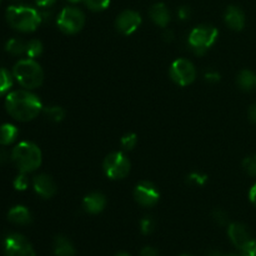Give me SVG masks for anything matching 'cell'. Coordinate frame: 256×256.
<instances>
[{
    "instance_id": "obj_1",
    "label": "cell",
    "mask_w": 256,
    "mask_h": 256,
    "mask_svg": "<svg viewBox=\"0 0 256 256\" xmlns=\"http://www.w3.org/2000/svg\"><path fill=\"white\" fill-rule=\"evenodd\" d=\"M5 108L12 118L18 122H30L40 114L42 109L39 98L28 90H15L8 94Z\"/></svg>"
},
{
    "instance_id": "obj_2",
    "label": "cell",
    "mask_w": 256,
    "mask_h": 256,
    "mask_svg": "<svg viewBox=\"0 0 256 256\" xmlns=\"http://www.w3.org/2000/svg\"><path fill=\"white\" fill-rule=\"evenodd\" d=\"M6 22L16 32H32L38 29L42 20L40 12L34 8L12 5L6 10Z\"/></svg>"
},
{
    "instance_id": "obj_3",
    "label": "cell",
    "mask_w": 256,
    "mask_h": 256,
    "mask_svg": "<svg viewBox=\"0 0 256 256\" xmlns=\"http://www.w3.org/2000/svg\"><path fill=\"white\" fill-rule=\"evenodd\" d=\"M12 160L20 172H32L42 165V152L32 142H22L12 149Z\"/></svg>"
},
{
    "instance_id": "obj_4",
    "label": "cell",
    "mask_w": 256,
    "mask_h": 256,
    "mask_svg": "<svg viewBox=\"0 0 256 256\" xmlns=\"http://www.w3.org/2000/svg\"><path fill=\"white\" fill-rule=\"evenodd\" d=\"M12 75L16 79V82L28 90L42 86V82H44V72H42V66L34 59H30V58L19 60L14 65Z\"/></svg>"
},
{
    "instance_id": "obj_5",
    "label": "cell",
    "mask_w": 256,
    "mask_h": 256,
    "mask_svg": "<svg viewBox=\"0 0 256 256\" xmlns=\"http://www.w3.org/2000/svg\"><path fill=\"white\" fill-rule=\"evenodd\" d=\"M218 35H219V32L212 25H199V26L194 28L190 32L189 44L195 52V54L202 55L216 42Z\"/></svg>"
},
{
    "instance_id": "obj_6",
    "label": "cell",
    "mask_w": 256,
    "mask_h": 256,
    "mask_svg": "<svg viewBox=\"0 0 256 256\" xmlns=\"http://www.w3.org/2000/svg\"><path fill=\"white\" fill-rule=\"evenodd\" d=\"M84 12L75 6L64 8L58 18V26L65 34H76L84 28Z\"/></svg>"
},
{
    "instance_id": "obj_7",
    "label": "cell",
    "mask_w": 256,
    "mask_h": 256,
    "mask_svg": "<svg viewBox=\"0 0 256 256\" xmlns=\"http://www.w3.org/2000/svg\"><path fill=\"white\" fill-rule=\"evenodd\" d=\"M102 169L109 179H124L130 172V162L126 155L120 152H115L105 158L102 162Z\"/></svg>"
},
{
    "instance_id": "obj_8",
    "label": "cell",
    "mask_w": 256,
    "mask_h": 256,
    "mask_svg": "<svg viewBox=\"0 0 256 256\" xmlns=\"http://www.w3.org/2000/svg\"><path fill=\"white\" fill-rule=\"evenodd\" d=\"M5 256H35L34 248L22 234L12 232L4 239Z\"/></svg>"
},
{
    "instance_id": "obj_9",
    "label": "cell",
    "mask_w": 256,
    "mask_h": 256,
    "mask_svg": "<svg viewBox=\"0 0 256 256\" xmlns=\"http://www.w3.org/2000/svg\"><path fill=\"white\" fill-rule=\"evenodd\" d=\"M170 76L178 85L186 86L194 82L196 78V69L188 59H178L170 66Z\"/></svg>"
},
{
    "instance_id": "obj_10",
    "label": "cell",
    "mask_w": 256,
    "mask_h": 256,
    "mask_svg": "<svg viewBox=\"0 0 256 256\" xmlns=\"http://www.w3.org/2000/svg\"><path fill=\"white\" fill-rule=\"evenodd\" d=\"M135 202L145 208L154 206L159 202L160 192L152 182H142L135 186L134 190Z\"/></svg>"
},
{
    "instance_id": "obj_11",
    "label": "cell",
    "mask_w": 256,
    "mask_h": 256,
    "mask_svg": "<svg viewBox=\"0 0 256 256\" xmlns=\"http://www.w3.org/2000/svg\"><path fill=\"white\" fill-rule=\"evenodd\" d=\"M142 24V16L135 10H124L118 15L115 20V28L122 35H130L136 32Z\"/></svg>"
},
{
    "instance_id": "obj_12",
    "label": "cell",
    "mask_w": 256,
    "mask_h": 256,
    "mask_svg": "<svg viewBox=\"0 0 256 256\" xmlns=\"http://www.w3.org/2000/svg\"><path fill=\"white\" fill-rule=\"evenodd\" d=\"M32 188L35 192L44 199H50L54 196L58 192L56 182L52 180V176L46 174H39L32 179Z\"/></svg>"
},
{
    "instance_id": "obj_13",
    "label": "cell",
    "mask_w": 256,
    "mask_h": 256,
    "mask_svg": "<svg viewBox=\"0 0 256 256\" xmlns=\"http://www.w3.org/2000/svg\"><path fill=\"white\" fill-rule=\"evenodd\" d=\"M228 235H229L232 244L240 250L252 240L249 230L242 222H232V224H230L229 228H228Z\"/></svg>"
},
{
    "instance_id": "obj_14",
    "label": "cell",
    "mask_w": 256,
    "mask_h": 256,
    "mask_svg": "<svg viewBox=\"0 0 256 256\" xmlns=\"http://www.w3.org/2000/svg\"><path fill=\"white\" fill-rule=\"evenodd\" d=\"M106 206V198L102 192H90L82 200V209L89 214H99Z\"/></svg>"
},
{
    "instance_id": "obj_15",
    "label": "cell",
    "mask_w": 256,
    "mask_h": 256,
    "mask_svg": "<svg viewBox=\"0 0 256 256\" xmlns=\"http://www.w3.org/2000/svg\"><path fill=\"white\" fill-rule=\"evenodd\" d=\"M224 19L230 29L235 30V32H240V30L244 29L245 14L240 8L235 6V5H230L226 12H225Z\"/></svg>"
},
{
    "instance_id": "obj_16",
    "label": "cell",
    "mask_w": 256,
    "mask_h": 256,
    "mask_svg": "<svg viewBox=\"0 0 256 256\" xmlns=\"http://www.w3.org/2000/svg\"><path fill=\"white\" fill-rule=\"evenodd\" d=\"M150 19L158 25V26L166 28L170 22V12L164 2H156L152 5L149 10Z\"/></svg>"
},
{
    "instance_id": "obj_17",
    "label": "cell",
    "mask_w": 256,
    "mask_h": 256,
    "mask_svg": "<svg viewBox=\"0 0 256 256\" xmlns=\"http://www.w3.org/2000/svg\"><path fill=\"white\" fill-rule=\"evenodd\" d=\"M8 219L15 225H28L32 222V215L26 208L22 206V205H16L9 210Z\"/></svg>"
},
{
    "instance_id": "obj_18",
    "label": "cell",
    "mask_w": 256,
    "mask_h": 256,
    "mask_svg": "<svg viewBox=\"0 0 256 256\" xmlns=\"http://www.w3.org/2000/svg\"><path fill=\"white\" fill-rule=\"evenodd\" d=\"M55 256H75V248L72 242L64 235H58L54 239Z\"/></svg>"
},
{
    "instance_id": "obj_19",
    "label": "cell",
    "mask_w": 256,
    "mask_h": 256,
    "mask_svg": "<svg viewBox=\"0 0 256 256\" xmlns=\"http://www.w3.org/2000/svg\"><path fill=\"white\" fill-rule=\"evenodd\" d=\"M238 86L244 92H254L256 90V74L252 70H242L238 75Z\"/></svg>"
},
{
    "instance_id": "obj_20",
    "label": "cell",
    "mask_w": 256,
    "mask_h": 256,
    "mask_svg": "<svg viewBox=\"0 0 256 256\" xmlns=\"http://www.w3.org/2000/svg\"><path fill=\"white\" fill-rule=\"evenodd\" d=\"M18 132L16 126L12 124H2L0 125V145L5 146V145H10L16 140Z\"/></svg>"
},
{
    "instance_id": "obj_21",
    "label": "cell",
    "mask_w": 256,
    "mask_h": 256,
    "mask_svg": "<svg viewBox=\"0 0 256 256\" xmlns=\"http://www.w3.org/2000/svg\"><path fill=\"white\" fill-rule=\"evenodd\" d=\"M5 50L9 54L14 55V56H19V55L25 54V52H26V42L24 40L19 39V38H12V39L6 42Z\"/></svg>"
},
{
    "instance_id": "obj_22",
    "label": "cell",
    "mask_w": 256,
    "mask_h": 256,
    "mask_svg": "<svg viewBox=\"0 0 256 256\" xmlns=\"http://www.w3.org/2000/svg\"><path fill=\"white\" fill-rule=\"evenodd\" d=\"M44 115L52 122H60L65 118V110L62 106H48L44 109Z\"/></svg>"
},
{
    "instance_id": "obj_23",
    "label": "cell",
    "mask_w": 256,
    "mask_h": 256,
    "mask_svg": "<svg viewBox=\"0 0 256 256\" xmlns=\"http://www.w3.org/2000/svg\"><path fill=\"white\" fill-rule=\"evenodd\" d=\"M12 85V76L6 69L0 68V96L10 90Z\"/></svg>"
},
{
    "instance_id": "obj_24",
    "label": "cell",
    "mask_w": 256,
    "mask_h": 256,
    "mask_svg": "<svg viewBox=\"0 0 256 256\" xmlns=\"http://www.w3.org/2000/svg\"><path fill=\"white\" fill-rule=\"evenodd\" d=\"M42 52V44L40 40L32 39L30 42H26V52L25 54L30 58V59H34V58L39 56Z\"/></svg>"
},
{
    "instance_id": "obj_25",
    "label": "cell",
    "mask_w": 256,
    "mask_h": 256,
    "mask_svg": "<svg viewBox=\"0 0 256 256\" xmlns=\"http://www.w3.org/2000/svg\"><path fill=\"white\" fill-rule=\"evenodd\" d=\"M84 2L92 12H102L110 5V0H84Z\"/></svg>"
},
{
    "instance_id": "obj_26",
    "label": "cell",
    "mask_w": 256,
    "mask_h": 256,
    "mask_svg": "<svg viewBox=\"0 0 256 256\" xmlns=\"http://www.w3.org/2000/svg\"><path fill=\"white\" fill-rule=\"evenodd\" d=\"M242 169L250 176H256V155H250L242 160Z\"/></svg>"
},
{
    "instance_id": "obj_27",
    "label": "cell",
    "mask_w": 256,
    "mask_h": 256,
    "mask_svg": "<svg viewBox=\"0 0 256 256\" xmlns=\"http://www.w3.org/2000/svg\"><path fill=\"white\" fill-rule=\"evenodd\" d=\"M120 144L125 150H132L138 144V136L134 132H128L120 140Z\"/></svg>"
},
{
    "instance_id": "obj_28",
    "label": "cell",
    "mask_w": 256,
    "mask_h": 256,
    "mask_svg": "<svg viewBox=\"0 0 256 256\" xmlns=\"http://www.w3.org/2000/svg\"><path fill=\"white\" fill-rule=\"evenodd\" d=\"M208 182V175L202 174V172H192L188 175V182L195 186H202L205 182Z\"/></svg>"
},
{
    "instance_id": "obj_29",
    "label": "cell",
    "mask_w": 256,
    "mask_h": 256,
    "mask_svg": "<svg viewBox=\"0 0 256 256\" xmlns=\"http://www.w3.org/2000/svg\"><path fill=\"white\" fill-rule=\"evenodd\" d=\"M155 229V222L152 216H145L140 222V230L144 235H149L154 232Z\"/></svg>"
},
{
    "instance_id": "obj_30",
    "label": "cell",
    "mask_w": 256,
    "mask_h": 256,
    "mask_svg": "<svg viewBox=\"0 0 256 256\" xmlns=\"http://www.w3.org/2000/svg\"><path fill=\"white\" fill-rule=\"evenodd\" d=\"M28 185H29V179H28L26 174L25 172H20L14 180V188L19 192H22V190H26Z\"/></svg>"
},
{
    "instance_id": "obj_31",
    "label": "cell",
    "mask_w": 256,
    "mask_h": 256,
    "mask_svg": "<svg viewBox=\"0 0 256 256\" xmlns=\"http://www.w3.org/2000/svg\"><path fill=\"white\" fill-rule=\"evenodd\" d=\"M212 218H214L215 222L219 225H222V226L226 225L228 222H229V216H228L226 212L222 209H215L214 212H212Z\"/></svg>"
},
{
    "instance_id": "obj_32",
    "label": "cell",
    "mask_w": 256,
    "mask_h": 256,
    "mask_svg": "<svg viewBox=\"0 0 256 256\" xmlns=\"http://www.w3.org/2000/svg\"><path fill=\"white\" fill-rule=\"evenodd\" d=\"M242 256H256V240H250L242 249Z\"/></svg>"
},
{
    "instance_id": "obj_33",
    "label": "cell",
    "mask_w": 256,
    "mask_h": 256,
    "mask_svg": "<svg viewBox=\"0 0 256 256\" xmlns=\"http://www.w3.org/2000/svg\"><path fill=\"white\" fill-rule=\"evenodd\" d=\"M178 18L180 20H188L190 18V9L189 6H180L178 9Z\"/></svg>"
},
{
    "instance_id": "obj_34",
    "label": "cell",
    "mask_w": 256,
    "mask_h": 256,
    "mask_svg": "<svg viewBox=\"0 0 256 256\" xmlns=\"http://www.w3.org/2000/svg\"><path fill=\"white\" fill-rule=\"evenodd\" d=\"M205 80L209 82H218L220 80V74L218 72H205Z\"/></svg>"
},
{
    "instance_id": "obj_35",
    "label": "cell",
    "mask_w": 256,
    "mask_h": 256,
    "mask_svg": "<svg viewBox=\"0 0 256 256\" xmlns=\"http://www.w3.org/2000/svg\"><path fill=\"white\" fill-rule=\"evenodd\" d=\"M140 256H159V252L152 246H145L140 252Z\"/></svg>"
},
{
    "instance_id": "obj_36",
    "label": "cell",
    "mask_w": 256,
    "mask_h": 256,
    "mask_svg": "<svg viewBox=\"0 0 256 256\" xmlns=\"http://www.w3.org/2000/svg\"><path fill=\"white\" fill-rule=\"evenodd\" d=\"M248 116H249L250 122L256 124V102L249 108V112H248Z\"/></svg>"
},
{
    "instance_id": "obj_37",
    "label": "cell",
    "mask_w": 256,
    "mask_h": 256,
    "mask_svg": "<svg viewBox=\"0 0 256 256\" xmlns=\"http://www.w3.org/2000/svg\"><path fill=\"white\" fill-rule=\"evenodd\" d=\"M55 2H56V0H35V2H36L38 6H40V8L52 6Z\"/></svg>"
},
{
    "instance_id": "obj_38",
    "label": "cell",
    "mask_w": 256,
    "mask_h": 256,
    "mask_svg": "<svg viewBox=\"0 0 256 256\" xmlns=\"http://www.w3.org/2000/svg\"><path fill=\"white\" fill-rule=\"evenodd\" d=\"M9 159H12V155L5 149H0V164H5Z\"/></svg>"
},
{
    "instance_id": "obj_39",
    "label": "cell",
    "mask_w": 256,
    "mask_h": 256,
    "mask_svg": "<svg viewBox=\"0 0 256 256\" xmlns=\"http://www.w3.org/2000/svg\"><path fill=\"white\" fill-rule=\"evenodd\" d=\"M162 38H164V40L166 42H172L175 38L174 32H172V30H165V32L162 34Z\"/></svg>"
},
{
    "instance_id": "obj_40",
    "label": "cell",
    "mask_w": 256,
    "mask_h": 256,
    "mask_svg": "<svg viewBox=\"0 0 256 256\" xmlns=\"http://www.w3.org/2000/svg\"><path fill=\"white\" fill-rule=\"evenodd\" d=\"M249 198H250V202H252V204H254L255 206H256V184L252 185V189H250Z\"/></svg>"
},
{
    "instance_id": "obj_41",
    "label": "cell",
    "mask_w": 256,
    "mask_h": 256,
    "mask_svg": "<svg viewBox=\"0 0 256 256\" xmlns=\"http://www.w3.org/2000/svg\"><path fill=\"white\" fill-rule=\"evenodd\" d=\"M206 256H222V252H218V250H212V252H208Z\"/></svg>"
},
{
    "instance_id": "obj_42",
    "label": "cell",
    "mask_w": 256,
    "mask_h": 256,
    "mask_svg": "<svg viewBox=\"0 0 256 256\" xmlns=\"http://www.w3.org/2000/svg\"><path fill=\"white\" fill-rule=\"evenodd\" d=\"M115 256H132V255L126 254V252H119V254H116Z\"/></svg>"
},
{
    "instance_id": "obj_43",
    "label": "cell",
    "mask_w": 256,
    "mask_h": 256,
    "mask_svg": "<svg viewBox=\"0 0 256 256\" xmlns=\"http://www.w3.org/2000/svg\"><path fill=\"white\" fill-rule=\"evenodd\" d=\"M70 2H80V0H69Z\"/></svg>"
},
{
    "instance_id": "obj_44",
    "label": "cell",
    "mask_w": 256,
    "mask_h": 256,
    "mask_svg": "<svg viewBox=\"0 0 256 256\" xmlns=\"http://www.w3.org/2000/svg\"><path fill=\"white\" fill-rule=\"evenodd\" d=\"M225 256H239V255H225Z\"/></svg>"
},
{
    "instance_id": "obj_45",
    "label": "cell",
    "mask_w": 256,
    "mask_h": 256,
    "mask_svg": "<svg viewBox=\"0 0 256 256\" xmlns=\"http://www.w3.org/2000/svg\"><path fill=\"white\" fill-rule=\"evenodd\" d=\"M180 256H192V255H185V254H184V255H180Z\"/></svg>"
},
{
    "instance_id": "obj_46",
    "label": "cell",
    "mask_w": 256,
    "mask_h": 256,
    "mask_svg": "<svg viewBox=\"0 0 256 256\" xmlns=\"http://www.w3.org/2000/svg\"><path fill=\"white\" fill-rule=\"evenodd\" d=\"M0 2H2V0H0Z\"/></svg>"
}]
</instances>
